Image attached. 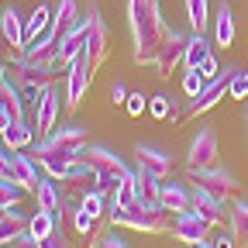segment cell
Returning a JSON list of instances; mask_svg holds the SVG:
<instances>
[{"label": "cell", "mask_w": 248, "mask_h": 248, "mask_svg": "<svg viewBox=\"0 0 248 248\" xmlns=\"http://www.w3.org/2000/svg\"><path fill=\"white\" fill-rule=\"evenodd\" d=\"M86 145H90V135H86L83 124H66V128H55L48 138H38V145H35L31 155H35V162L42 166L45 176L62 183V176L69 172V166L79 162Z\"/></svg>", "instance_id": "obj_1"}, {"label": "cell", "mask_w": 248, "mask_h": 248, "mask_svg": "<svg viewBox=\"0 0 248 248\" xmlns=\"http://www.w3.org/2000/svg\"><path fill=\"white\" fill-rule=\"evenodd\" d=\"M128 28H131V55L138 66L155 62V52L166 42L169 28L159 0H128Z\"/></svg>", "instance_id": "obj_2"}, {"label": "cell", "mask_w": 248, "mask_h": 248, "mask_svg": "<svg viewBox=\"0 0 248 248\" xmlns=\"http://www.w3.org/2000/svg\"><path fill=\"white\" fill-rule=\"evenodd\" d=\"M107 221L114 228H131V231H141V234H166L172 228L169 210L162 203H145V200H135L128 207H110Z\"/></svg>", "instance_id": "obj_3"}, {"label": "cell", "mask_w": 248, "mask_h": 248, "mask_svg": "<svg viewBox=\"0 0 248 248\" xmlns=\"http://www.w3.org/2000/svg\"><path fill=\"white\" fill-rule=\"evenodd\" d=\"M79 159H83L93 172H97L100 190H107V193L114 190L117 183H124V179H131V176H135V169H128V162H124L117 152H110L107 145H86Z\"/></svg>", "instance_id": "obj_4"}, {"label": "cell", "mask_w": 248, "mask_h": 248, "mask_svg": "<svg viewBox=\"0 0 248 248\" xmlns=\"http://www.w3.org/2000/svg\"><path fill=\"white\" fill-rule=\"evenodd\" d=\"M83 55H86L90 73H97L110 55V28L97 4H90V11H86V52Z\"/></svg>", "instance_id": "obj_5"}, {"label": "cell", "mask_w": 248, "mask_h": 248, "mask_svg": "<svg viewBox=\"0 0 248 248\" xmlns=\"http://www.w3.org/2000/svg\"><path fill=\"white\" fill-rule=\"evenodd\" d=\"M190 172V179L200 186V190H207L210 197H217V200H234V193L241 190V183H238V176L234 172H228V169H217V166H207V169H186Z\"/></svg>", "instance_id": "obj_6"}, {"label": "cell", "mask_w": 248, "mask_h": 248, "mask_svg": "<svg viewBox=\"0 0 248 248\" xmlns=\"http://www.w3.org/2000/svg\"><path fill=\"white\" fill-rule=\"evenodd\" d=\"M231 76H234V69H221V76L210 79L193 100H186V104H183V114H186V117H200L203 110L217 107V104L228 97V83H231Z\"/></svg>", "instance_id": "obj_7"}, {"label": "cell", "mask_w": 248, "mask_h": 248, "mask_svg": "<svg viewBox=\"0 0 248 248\" xmlns=\"http://www.w3.org/2000/svg\"><path fill=\"white\" fill-rule=\"evenodd\" d=\"M186 42H190V35H183V31H169L166 42L159 45V52H155V73H159L162 79H169L186 59Z\"/></svg>", "instance_id": "obj_8"}, {"label": "cell", "mask_w": 248, "mask_h": 248, "mask_svg": "<svg viewBox=\"0 0 248 248\" xmlns=\"http://www.w3.org/2000/svg\"><path fill=\"white\" fill-rule=\"evenodd\" d=\"M217 152H221V145H217V131L210 128V124H203V128L193 135L190 148H186V169H207L217 162Z\"/></svg>", "instance_id": "obj_9"}, {"label": "cell", "mask_w": 248, "mask_h": 248, "mask_svg": "<svg viewBox=\"0 0 248 248\" xmlns=\"http://www.w3.org/2000/svg\"><path fill=\"white\" fill-rule=\"evenodd\" d=\"M59 110H62V97H59V86H45L42 97L35 104V135L38 138H48L55 131V121H59Z\"/></svg>", "instance_id": "obj_10"}, {"label": "cell", "mask_w": 248, "mask_h": 248, "mask_svg": "<svg viewBox=\"0 0 248 248\" xmlns=\"http://www.w3.org/2000/svg\"><path fill=\"white\" fill-rule=\"evenodd\" d=\"M90 79H93V73L86 66V55H79L73 66H66V110L69 114L83 104L86 90H90Z\"/></svg>", "instance_id": "obj_11"}, {"label": "cell", "mask_w": 248, "mask_h": 248, "mask_svg": "<svg viewBox=\"0 0 248 248\" xmlns=\"http://www.w3.org/2000/svg\"><path fill=\"white\" fill-rule=\"evenodd\" d=\"M207 231H210V224L203 221V217H200L193 207L183 210V214H176V221H172V228H169V234H172L176 241H183V245L207 241Z\"/></svg>", "instance_id": "obj_12"}, {"label": "cell", "mask_w": 248, "mask_h": 248, "mask_svg": "<svg viewBox=\"0 0 248 248\" xmlns=\"http://www.w3.org/2000/svg\"><path fill=\"white\" fill-rule=\"evenodd\" d=\"M24 93H21V86L17 83H11V76L7 79H0V128H7L11 121H24Z\"/></svg>", "instance_id": "obj_13"}, {"label": "cell", "mask_w": 248, "mask_h": 248, "mask_svg": "<svg viewBox=\"0 0 248 248\" xmlns=\"http://www.w3.org/2000/svg\"><path fill=\"white\" fill-rule=\"evenodd\" d=\"M24 59L28 62H38V66H59V35L48 28L42 38L28 42L24 45Z\"/></svg>", "instance_id": "obj_14"}, {"label": "cell", "mask_w": 248, "mask_h": 248, "mask_svg": "<svg viewBox=\"0 0 248 248\" xmlns=\"http://www.w3.org/2000/svg\"><path fill=\"white\" fill-rule=\"evenodd\" d=\"M83 52H86V17L59 38V66H73Z\"/></svg>", "instance_id": "obj_15"}, {"label": "cell", "mask_w": 248, "mask_h": 248, "mask_svg": "<svg viewBox=\"0 0 248 248\" xmlns=\"http://www.w3.org/2000/svg\"><path fill=\"white\" fill-rule=\"evenodd\" d=\"M135 155H138V166L152 169L159 179H169V176H172V155H169V152L152 148V145H135Z\"/></svg>", "instance_id": "obj_16"}, {"label": "cell", "mask_w": 248, "mask_h": 248, "mask_svg": "<svg viewBox=\"0 0 248 248\" xmlns=\"http://www.w3.org/2000/svg\"><path fill=\"white\" fill-rule=\"evenodd\" d=\"M193 210L203 217V221H207L210 228L224 224V217H228V210H224V200L210 197L207 190H200V186H193Z\"/></svg>", "instance_id": "obj_17"}, {"label": "cell", "mask_w": 248, "mask_h": 248, "mask_svg": "<svg viewBox=\"0 0 248 248\" xmlns=\"http://www.w3.org/2000/svg\"><path fill=\"white\" fill-rule=\"evenodd\" d=\"M24 21H28V17H21L14 4L0 11V38H4V45H21V48L28 45V35H24Z\"/></svg>", "instance_id": "obj_18"}, {"label": "cell", "mask_w": 248, "mask_h": 248, "mask_svg": "<svg viewBox=\"0 0 248 248\" xmlns=\"http://www.w3.org/2000/svg\"><path fill=\"white\" fill-rule=\"evenodd\" d=\"M11 176L21 183V186H28L31 193H35V186L42 183V176H38V162H35V155H24L21 148L17 152H11Z\"/></svg>", "instance_id": "obj_19"}, {"label": "cell", "mask_w": 248, "mask_h": 248, "mask_svg": "<svg viewBox=\"0 0 248 248\" xmlns=\"http://www.w3.org/2000/svg\"><path fill=\"white\" fill-rule=\"evenodd\" d=\"M159 203H162L169 214H183V210H190V207H193V190H186L183 183H166V179H162Z\"/></svg>", "instance_id": "obj_20"}, {"label": "cell", "mask_w": 248, "mask_h": 248, "mask_svg": "<svg viewBox=\"0 0 248 248\" xmlns=\"http://www.w3.org/2000/svg\"><path fill=\"white\" fill-rule=\"evenodd\" d=\"M234 35H238L234 11H231L228 0H224V4L217 7V14H214V42L221 45V48H231V45H234Z\"/></svg>", "instance_id": "obj_21"}, {"label": "cell", "mask_w": 248, "mask_h": 248, "mask_svg": "<svg viewBox=\"0 0 248 248\" xmlns=\"http://www.w3.org/2000/svg\"><path fill=\"white\" fill-rule=\"evenodd\" d=\"M228 217H231V238H234V248H248V200H231Z\"/></svg>", "instance_id": "obj_22"}, {"label": "cell", "mask_w": 248, "mask_h": 248, "mask_svg": "<svg viewBox=\"0 0 248 248\" xmlns=\"http://www.w3.org/2000/svg\"><path fill=\"white\" fill-rule=\"evenodd\" d=\"M28 221H31L28 214H21L17 207H7L4 217H0V245H11L14 238H21L28 231Z\"/></svg>", "instance_id": "obj_23"}, {"label": "cell", "mask_w": 248, "mask_h": 248, "mask_svg": "<svg viewBox=\"0 0 248 248\" xmlns=\"http://www.w3.org/2000/svg\"><path fill=\"white\" fill-rule=\"evenodd\" d=\"M135 190H138V200H145V203H159V193H162V179L155 176L152 169L138 166V169H135Z\"/></svg>", "instance_id": "obj_24"}, {"label": "cell", "mask_w": 248, "mask_h": 248, "mask_svg": "<svg viewBox=\"0 0 248 248\" xmlns=\"http://www.w3.org/2000/svg\"><path fill=\"white\" fill-rule=\"evenodd\" d=\"M0 138H4V145L11 152L17 148H28L31 141H35V124H28V121H11L4 131H0Z\"/></svg>", "instance_id": "obj_25"}, {"label": "cell", "mask_w": 248, "mask_h": 248, "mask_svg": "<svg viewBox=\"0 0 248 248\" xmlns=\"http://www.w3.org/2000/svg\"><path fill=\"white\" fill-rule=\"evenodd\" d=\"M35 200H38V207L42 210H52V214H59L62 210V190H59V179H52V176H42V183L35 186Z\"/></svg>", "instance_id": "obj_26"}, {"label": "cell", "mask_w": 248, "mask_h": 248, "mask_svg": "<svg viewBox=\"0 0 248 248\" xmlns=\"http://www.w3.org/2000/svg\"><path fill=\"white\" fill-rule=\"evenodd\" d=\"M79 0H59V7H55V17H52V31L62 38L73 24H79Z\"/></svg>", "instance_id": "obj_27"}, {"label": "cell", "mask_w": 248, "mask_h": 248, "mask_svg": "<svg viewBox=\"0 0 248 248\" xmlns=\"http://www.w3.org/2000/svg\"><path fill=\"white\" fill-rule=\"evenodd\" d=\"M52 17H55V11H52L48 4H38L35 11H31V14H28V21H24V35H28V42L42 38L45 31L52 28Z\"/></svg>", "instance_id": "obj_28"}, {"label": "cell", "mask_w": 248, "mask_h": 248, "mask_svg": "<svg viewBox=\"0 0 248 248\" xmlns=\"http://www.w3.org/2000/svg\"><path fill=\"white\" fill-rule=\"evenodd\" d=\"M207 55H214V52H210L207 35H203V31H193V35H190V42H186V59H183V66H186V69H197Z\"/></svg>", "instance_id": "obj_29"}, {"label": "cell", "mask_w": 248, "mask_h": 248, "mask_svg": "<svg viewBox=\"0 0 248 248\" xmlns=\"http://www.w3.org/2000/svg\"><path fill=\"white\" fill-rule=\"evenodd\" d=\"M183 7H186V21H190L193 31H207V24H210V4L207 0H183Z\"/></svg>", "instance_id": "obj_30"}, {"label": "cell", "mask_w": 248, "mask_h": 248, "mask_svg": "<svg viewBox=\"0 0 248 248\" xmlns=\"http://www.w3.org/2000/svg\"><path fill=\"white\" fill-rule=\"evenodd\" d=\"M28 197V186H21L14 176H0V207H17Z\"/></svg>", "instance_id": "obj_31"}, {"label": "cell", "mask_w": 248, "mask_h": 248, "mask_svg": "<svg viewBox=\"0 0 248 248\" xmlns=\"http://www.w3.org/2000/svg\"><path fill=\"white\" fill-rule=\"evenodd\" d=\"M55 217L59 214H52V210H35V214H31V221H28V234H35V238H48L59 224H55Z\"/></svg>", "instance_id": "obj_32"}, {"label": "cell", "mask_w": 248, "mask_h": 248, "mask_svg": "<svg viewBox=\"0 0 248 248\" xmlns=\"http://www.w3.org/2000/svg\"><path fill=\"white\" fill-rule=\"evenodd\" d=\"M176 110V100L172 97H166V93H155V97L148 100V114L155 117V121H169V114Z\"/></svg>", "instance_id": "obj_33"}, {"label": "cell", "mask_w": 248, "mask_h": 248, "mask_svg": "<svg viewBox=\"0 0 248 248\" xmlns=\"http://www.w3.org/2000/svg\"><path fill=\"white\" fill-rule=\"evenodd\" d=\"M228 97L231 100H248V69H234V76L228 83Z\"/></svg>", "instance_id": "obj_34"}, {"label": "cell", "mask_w": 248, "mask_h": 248, "mask_svg": "<svg viewBox=\"0 0 248 248\" xmlns=\"http://www.w3.org/2000/svg\"><path fill=\"white\" fill-rule=\"evenodd\" d=\"M203 86H207V79H203L200 69H186V73H183V93H186V100H193Z\"/></svg>", "instance_id": "obj_35"}, {"label": "cell", "mask_w": 248, "mask_h": 248, "mask_svg": "<svg viewBox=\"0 0 248 248\" xmlns=\"http://www.w3.org/2000/svg\"><path fill=\"white\" fill-rule=\"evenodd\" d=\"M42 248H73L69 245V231L66 228H55L48 238H42Z\"/></svg>", "instance_id": "obj_36"}, {"label": "cell", "mask_w": 248, "mask_h": 248, "mask_svg": "<svg viewBox=\"0 0 248 248\" xmlns=\"http://www.w3.org/2000/svg\"><path fill=\"white\" fill-rule=\"evenodd\" d=\"M124 110H128L131 117H141V114L148 110V97H145V93H131L128 104H124Z\"/></svg>", "instance_id": "obj_37"}, {"label": "cell", "mask_w": 248, "mask_h": 248, "mask_svg": "<svg viewBox=\"0 0 248 248\" xmlns=\"http://www.w3.org/2000/svg\"><path fill=\"white\" fill-rule=\"evenodd\" d=\"M197 69H200V73H203V79L210 83V79H217V76H221V62H217L214 55H207V59L200 62V66H197Z\"/></svg>", "instance_id": "obj_38"}, {"label": "cell", "mask_w": 248, "mask_h": 248, "mask_svg": "<svg viewBox=\"0 0 248 248\" xmlns=\"http://www.w3.org/2000/svg\"><path fill=\"white\" fill-rule=\"evenodd\" d=\"M97 248H128V241H124L117 231H107V234L97 238Z\"/></svg>", "instance_id": "obj_39"}, {"label": "cell", "mask_w": 248, "mask_h": 248, "mask_svg": "<svg viewBox=\"0 0 248 248\" xmlns=\"http://www.w3.org/2000/svg\"><path fill=\"white\" fill-rule=\"evenodd\" d=\"M7 248H42V238H35V234H28V231H24V234L14 238Z\"/></svg>", "instance_id": "obj_40"}, {"label": "cell", "mask_w": 248, "mask_h": 248, "mask_svg": "<svg viewBox=\"0 0 248 248\" xmlns=\"http://www.w3.org/2000/svg\"><path fill=\"white\" fill-rule=\"evenodd\" d=\"M128 97H131V90L124 86V83H114V90H110V100H114L117 107H124V104H128Z\"/></svg>", "instance_id": "obj_41"}, {"label": "cell", "mask_w": 248, "mask_h": 248, "mask_svg": "<svg viewBox=\"0 0 248 248\" xmlns=\"http://www.w3.org/2000/svg\"><path fill=\"white\" fill-rule=\"evenodd\" d=\"M0 176H11V148H0Z\"/></svg>", "instance_id": "obj_42"}, {"label": "cell", "mask_w": 248, "mask_h": 248, "mask_svg": "<svg viewBox=\"0 0 248 248\" xmlns=\"http://www.w3.org/2000/svg\"><path fill=\"white\" fill-rule=\"evenodd\" d=\"M214 248H234V238L224 234V238H214Z\"/></svg>", "instance_id": "obj_43"}, {"label": "cell", "mask_w": 248, "mask_h": 248, "mask_svg": "<svg viewBox=\"0 0 248 248\" xmlns=\"http://www.w3.org/2000/svg\"><path fill=\"white\" fill-rule=\"evenodd\" d=\"M190 248H214V241L207 238V241H197V245H190Z\"/></svg>", "instance_id": "obj_44"}, {"label": "cell", "mask_w": 248, "mask_h": 248, "mask_svg": "<svg viewBox=\"0 0 248 248\" xmlns=\"http://www.w3.org/2000/svg\"><path fill=\"white\" fill-rule=\"evenodd\" d=\"M4 210H7V207H0V217H4Z\"/></svg>", "instance_id": "obj_45"}, {"label": "cell", "mask_w": 248, "mask_h": 248, "mask_svg": "<svg viewBox=\"0 0 248 248\" xmlns=\"http://www.w3.org/2000/svg\"><path fill=\"white\" fill-rule=\"evenodd\" d=\"M245 114H248V107H245Z\"/></svg>", "instance_id": "obj_46"}, {"label": "cell", "mask_w": 248, "mask_h": 248, "mask_svg": "<svg viewBox=\"0 0 248 248\" xmlns=\"http://www.w3.org/2000/svg\"><path fill=\"white\" fill-rule=\"evenodd\" d=\"M245 121H248V114H245Z\"/></svg>", "instance_id": "obj_47"}, {"label": "cell", "mask_w": 248, "mask_h": 248, "mask_svg": "<svg viewBox=\"0 0 248 248\" xmlns=\"http://www.w3.org/2000/svg\"><path fill=\"white\" fill-rule=\"evenodd\" d=\"M0 131H4V128H0Z\"/></svg>", "instance_id": "obj_48"}]
</instances>
